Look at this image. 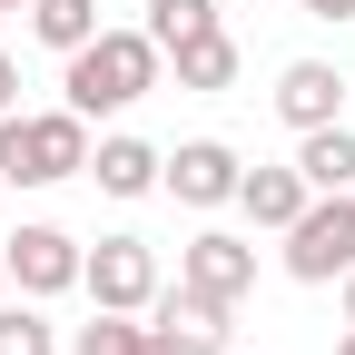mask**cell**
Instances as JSON below:
<instances>
[{
    "label": "cell",
    "mask_w": 355,
    "mask_h": 355,
    "mask_svg": "<svg viewBox=\"0 0 355 355\" xmlns=\"http://www.w3.org/2000/svg\"><path fill=\"white\" fill-rule=\"evenodd\" d=\"M0 10H30V0H0Z\"/></svg>",
    "instance_id": "obj_22"
},
{
    "label": "cell",
    "mask_w": 355,
    "mask_h": 355,
    "mask_svg": "<svg viewBox=\"0 0 355 355\" xmlns=\"http://www.w3.org/2000/svg\"><path fill=\"white\" fill-rule=\"evenodd\" d=\"M296 168H306V188H355V128L345 119H326V128H306V148H296Z\"/></svg>",
    "instance_id": "obj_12"
},
{
    "label": "cell",
    "mask_w": 355,
    "mask_h": 355,
    "mask_svg": "<svg viewBox=\"0 0 355 355\" xmlns=\"http://www.w3.org/2000/svg\"><path fill=\"white\" fill-rule=\"evenodd\" d=\"M0 257H10V286L20 296H60V286H79V237L69 227H10V247H0Z\"/></svg>",
    "instance_id": "obj_7"
},
{
    "label": "cell",
    "mask_w": 355,
    "mask_h": 355,
    "mask_svg": "<svg viewBox=\"0 0 355 355\" xmlns=\"http://www.w3.org/2000/svg\"><path fill=\"white\" fill-rule=\"evenodd\" d=\"M237 178H247V158H237L227 139H188V148H168L158 188H168L178 207H227V198H237Z\"/></svg>",
    "instance_id": "obj_6"
},
{
    "label": "cell",
    "mask_w": 355,
    "mask_h": 355,
    "mask_svg": "<svg viewBox=\"0 0 355 355\" xmlns=\"http://www.w3.org/2000/svg\"><path fill=\"white\" fill-rule=\"evenodd\" d=\"M168 69H178V89L217 99V89L237 79V40H227V30H207V40H178V50H168Z\"/></svg>",
    "instance_id": "obj_11"
},
{
    "label": "cell",
    "mask_w": 355,
    "mask_h": 355,
    "mask_svg": "<svg viewBox=\"0 0 355 355\" xmlns=\"http://www.w3.org/2000/svg\"><path fill=\"white\" fill-rule=\"evenodd\" d=\"M306 198H316V188H306V168H247V178H237V207L257 217V227H277V237L296 227Z\"/></svg>",
    "instance_id": "obj_9"
},
{
    "label": "cell",
    "mask_w": 355,
    "mask_h": 355,
    "mask_svg": "<svg viewBox=\"0 0 355 355\" xmlns=\"http://www.w3.org/2000/svg\"><path fill=\"white\" fill-rule=\"evenodd\" d=\"M79 286H89V306L148 316V306H158V247L148 237H99V247L79 257Z\"/></svg>",
    "instance_id": "obj_4"
},
{
    "label": "cell",
    "mask_w": 355,
    "mask_h": 355,
    "mask_svg": "<svg viewBox=\"0 0 355 355\" xmlns=\"http://www.w3.org/2000/svg\"><path fill=\"white\" fill-rule=\"evenodd\" d=\"M69 355H148V326L119 316V306H99L89 326H69Z\"/></svg>",
    "instance_id": "obj_14"
},
{
    "label": "cell",
    "mask_w": 355,
    "mask_h": 355,
    "mask_svg": "<svg viewBox=\"0 0 355 355\" xmlns=\"http://www.w3.org/2000/svg\"><path fill=\"white\" fill-rule=\"evenodd\" d=\"M277 119L296 128V139L326 128V119H345V79H336L326 60H286V69H277Z\"/></svg>",
    "instance_id": "obj_8"
},
{
    "label": "cell",
    "mask_w": 355,
    "mask_h": 355,
    "mask_svg": "<svg viewBox=\"0 0 355 355\" xmlns=\"http://www.w3.org/2000/svg\"><path fill=\"white\" fill-rule=\"evenodd\" d=\"M79 168H89V119L69 99L0 119V178H10V188H60V178H79Z\"/></svg>",
    "instance_id": "obj_2"
},
{
    "label": "cell",
    "mask_w": 355,
    "mask_h": 355,
    "mask_svg": "<svg viewBox=\"0 0 355 355\" xmlns=\"http://www.w3.org/2000/svg\"><path fill=\"white\" fill-rule=\"evenodd\" d=\"M158 40L148 30H99V40H89V50H69V109L79 119H119V109H139L148 99V89H158Z\"/></svg>",
    "instance_id": "obj_1"
},
{
    "label": "cell",
    "mask_w": 355,
    "mask_h": 355,
    "mask_svg": "<svg viewBox=\"0 0 355 355\" xmlns=\"http://www.w3.org/2000/svg\"><path fill=\"white\" fill-rule=\"evenodd\" d=\"M217 30V0H148V40H158V60L178 50V40H207Z\"/></svg>",
    "instance_id": "obj_15"
},
{
    "label": "cell",
    "mask_w": 355,
    "mask_h": 355,
    "mask_svg": "<svg viewBox=\"0 0 355 355\" xmlns=\"http://www.w3.org/2000/svg\"><path fill=\"white\" fill-rule=\"evenodd\" d=\"M30 40L40 50H89V40H99V0H30Z\"/></svg>",
    "instance_id": "obj_13"
},
{
    "label": "cell",
    "mask_w": 355,
    "mask_h": 355,
    "mask_svg": "<svg viewBox=\"0 0 355 355\" xmlns=\"http://www.w3.org/2000/svg\"><path fill=\"white\" fill-rule=\"evenodd\" d=\"M0 355H60V326L40 316V306H10V296H0Z\"/></svg>",
    "instance_id": "obj_16"
},
{
    "label": "cell",
    "mask_w": 355,
    "mask_h": 355,
    "mask_svg": "<svg viewBox=\"0 0 355 355\" xmlns=\"http://www.w3.org/2000/svg\"><path fill=\"white\" fill-rule=\"evenodd\" d=\"M296 10H306V20H326V30H336V20H355V0H296Z\"/></svg>",
    "instance_id": "obj_18"
},
{
    "label": "cell",
    "mask_w": 355,
    "mask_h": 355,
    "mask_svg": "<svg viewBox=\"0 0 355 355\" xmlns=\"http://www.w3.org/2000/svg\"><path fill=\"white\" fill-rule=\"evenodd\" d=\"M336 355H355V326H345V345H336Z\"/></svg>",
    "instance_id": "obj_21"
},
{
    "label": "cell",
    "mask_w": 355,
    "mask_h": 355,
    "mask_svg": "<svg viewBox=\"0 0 355 355\" xmlns=\"http://www.w3.org/2000/svg\"><path fill=\"white\" fill-rule=\"evenodd\" d=\"M178 286H188V296H217V306H247V286H257V247L227 237V227H198L188 247H178Z\"/></svg>",
    "instance_id": "obj_5"
},
{
    "label": "cell",
    "mask_w": 355,
    "mask_h": 355,
    "mask_svg": "<svg viewBox=\"0 0 355 355\" xmlns=\"http://www.w3.org/2000/svg\"><path fill=\"white\" fill-rule=\"evenodd\" d=\"M10 109H20V60L0 50V119H10Z\"/></svg>",
    "instance_id": "obj_17"
},
{
    "label": "cell",
    "mask_w": 355,
    "mask_h": 355,
    "mask_svg": "<svg viewBox=\"0 0 355 355\" xmlns=\"http://www.w3.org/2000/svg\"><path fill=\"white\" fill-rule=\"evenodd\" d=\"M158 168H168V158H158L148 139H128V128H119V139H99V148H89V178H99L109 198H148V188H158Z\"/></svg>",
    "instance_id": "obj_10"
},
{
    "label": "cell",
    "mask_w": 355,
    "mask_h": 355,
    "mask_svg": "<svg viewBox=\"0 0 355 355\" xmlns=\"http://www.w3.org/2000/svg\"><path fill=\"white\" fill-rule=\"evenodd\" d=\"M345 266H355V188H326V198H306L296 227H286V277L296 286H336Z\"/></svg>",
    "instance_id": "obj_3"
},
{
    "label": "cell",
    "mask_w": 355,
    "mask_h": 355,
    "mask_svg": "<svg viewBox=\"0 0 355 355\" xmlns=\"http://www.w3.org/2000/svg\"><path fill=\"white\" fill-rule=\"evenodd\" d=\"M345 326H355V266H345Z\"/></svg>",
    "instance_id": "obj_19"
},
{
    "label": "cell",
    "mask_w": 355,
    "mask_h": 355,
    "mask_svg": "<svg viewBox=\"0 0 355 355\" xmlns=\"http://www.w3.org/2000/svg\"><path fill=\"white\" fill-rule=\"evenodd\" d=\"M0 296H10V257H0Z\"/></svg>",
    "instance_id": "obj_20"
}]
</instances>
